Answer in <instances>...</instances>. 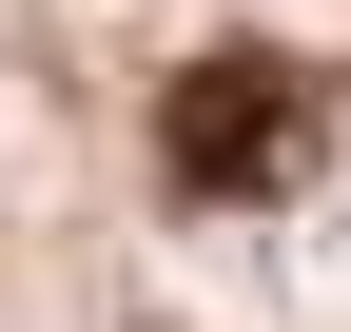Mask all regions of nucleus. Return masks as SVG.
<instances>
[{
	"label": "nucleus",
	"mask_w": 351,
	"mask_h": 332,
	"mask_svg": "<svg viewBox=\"0 0 351 332\" xmlns=\"http://www.w3.org/2000/svg\"><path fill=\"white\" fill-rule=\"evenodd\" d=\"M313 137H332V98H313L293 59H254V39H215V59H176V78H156V176L195 195V215L293 195V176H313Z\"/></svg>",
	"instance_id": "1"
}]
</instances>
